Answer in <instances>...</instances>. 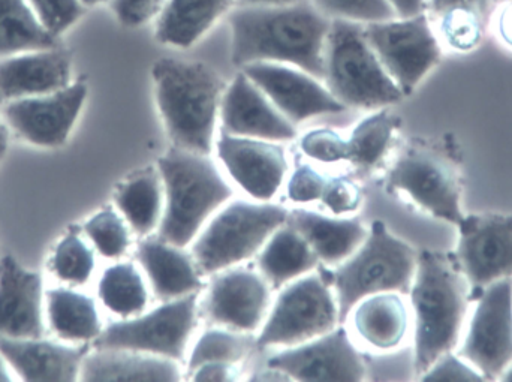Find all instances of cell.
<instances>
[{
    "label": "cell",
    "instance_id": "obj_44",
    "mask_svg": "<svg viewBox=\"0 0 512 382\" xmlns=\"http://www.w3.org/2000/svg\"><path fill=\"white\" fill-rule=\"evenodd\" d=\"M117 20L126 27L143 26L159 11L167 0H111Z\"/></svg>",
    "mask_w": 512,
    "mask_h": 382
},
{
    "label": "cell",
    "instance_id": "obj_18",
    "mask_svg": "<svg viewBox=\"0 0 512 382\" xmlns=\"http://www.w3.org/2000/svg\"><path fill=\"white\" fill-rule=\"evenodd\" d=\"M222 129L237 137L267 141H288L295 138V126L286 119L265 93L240 72L221 102Z\"/></svg>",
    "mask_w": 512,
    "mask_h": 382
},
{
    "label": "cell",
    "instance_id": "obj_20",
    "mask_svg": "<svg viewBox=\"0 0 512 382\" xmlns=\"http://www.w3.org/2000/svg\"><path fill=\"white\" fill-rule=\"evenodd\" d=\"M42 279L14 258L0 261V338L41 339Z\"/></svg>",
    "mask_w": 512,
    "mask_h": 382
},
{
    "label": "cell",
    "instance_id": "obj_14",
    "mask_svg": "<svg viewBox=\"0 0 512 382\" xmlns=\"http://www.w3.org/2000/svg\"><path fill=\"white\" fill-rule=\"evenodd\" d=\"M84 83L47 95L6 102L3 119L21 138L41 147L62 146L86 101Z\"/></svg>",
    "mask_w": 512,
    "mask_h": 382
},
{
    "label": "cell",
    "instance_id": "obj_7",
    "mask_svg": "<svg viewBox=\"0 0 512 382\" xmlns=\"http://www.w3.org/2000/svg\"><path fill=\"white\" fill-rule=\"evenodd\" d=\"M289 213L273 204L236 201L225 207L194 246L195 263L206 275L254 257L261 246L288 222Z\"/></svg>",
    "mask_w": 512,
    "mask_h": 382
},
{
    "label": "cell",
    "instance_id": "obj_17",
    "mask_svg": "<svg viewBox=\"0 0 512 382\" xmlns=\"http://www.w3.org/2000/svg\"><path fill=\"white\" fill-rule=\"evenodd\" d=\"M216 147L228 173L255 200H271L279 191L288 170L283 147L259 138L237 137L225 131H222Z\"/></svg>",
    "mask_w": 512,
    "mask_h": 382
},
{
    "label": "cell",
    "instance_id": "obj_13",
    "mask_svg": "<svg viewBox=\"0 0 512 382\" xmlns=\"http://www.w3.org/2000/svg\"><path fill=\"white\" fill-rule=\"evenodd\" d=\"M475 300L477 308L459 356L484 380H498L512 363V279L493 282Z\"/></svg>",
    "mask_w": 512,
    "mask_h": 382
},
{
    "label": "cell",
    "instance_id": "obj_37",
    "mask_svg": "<svg viewBox=\"0 0 512 382\" xmlns=\"http://www.w3.org/2000/svg\"><path fill=\"white\" fill-rule=\"evenodd\" d=\"M84 231L105 258H119L125 254L129 246L128 230L122 219L111 212L98 213L86 225Z\"/></svg>",
    "mask_w": 512,
    "mask_h": 382
},
{
    "label": "cell",
    "instance_id": "obj_29",
    "mask_svg": "<svg viewBox=\"0 0 512 382\" xmlns=\"http://www.w3.org/2000/svg\"><path fill=\"white\" fill-rule=\"evenodd\" d=\"M318 255L307 240L286 222L274 231L270 242L259 257V269L271 287H282L286 282L309 273L318 264Z\"/></svg>",
    "mask_w": 512,
    "mask_h": 382
},
{
    "label": "cell",
    "instance_id": "obj_10",
    "mask_svg": "<svg viewBox=\"0 0 512 382\" xmlns=\"http://www.w3.org/2000/svg\"><path fill=\"white\" fill-rule=\"evenodd\" d=\"M197 318V296L174 299L135 320L114 323L96 338L98 350H126L171 360L185 356Z\"/></svg>",
    "mask_w": 512,
    "mask_h": 382
},
{
    "label": "cell",
    "instance_id": "obj_36",
    "mask_svg": "<svg viewBox=\"0 0 512 382\" xmlns=\"http://www.w3.org/2000/svg\"><path fill=\"white\" fill-rule=\"evenodd\" d=\"M51 263L57 278L69 284L83 285L92 276L95 257L80 237L69 234L57 245Z\"/></svg>",
    "mask_w": 512,
    "mask_h": 382
},
{
    "label": "cell",
    "instance_id": "obj_25",
    "mask_svg": "<svg viewBox=\"0 0 512 382\" xmlns=\"http://www.w3.org/2000/svg\"><path fill=\"white\" fill-rule=\"evenodd\" d=\"M233 8L236 0H167L156 17V39L162 44L189 48Z\"/></svg>",
    "mask_w": 512,
    "mask_h": 382
},
{
    "label": "cell",
    "instance_id": "obj_1",
    "mask_svg": "<svg viewBox=\"0 0 512 382\" xmlns=\"http://www.w3.org/2000/svg\"><path fill=\"white\" fill-rule=\"evenodd\" d=\"M234 65L271 62L295 66L324 80V53L331 18L310 0L292 5L236 6L231 11Z\"/></svg>",
    "mask_w": 512,
    "mask_h": 382
},
{
    "label": "cell",
    "instance_id": "obj_5",
    "mask_svg": "<svg viewBox=\"0 0 512 382\" xmlns=\"http://www.w3.org/2000/svg\"><path fill=\"white\" fill-rule=\"evenodd\" d=\"M324 81L346 107H388L405 96L367 41L364 23L343 18L331 20L325 42Z\"/></svg>",
    "mask_w": 512,
    "mask_h": 382
},
{
    "label": "cell",
    "instance_id": "obj_43",
    "mask_svg": "<svg viewBox=\"0 0 512 382\" xmlns=\"http://www.w3.org/2000/svg\"><path fill=\"white\" fill-rule=\"evenodd\" d=\"M327 180L313 168H297L288 182V195L295 203H310L321 200Z\"/></svg>",
    "mask_w": 512,
    "mask_h": 382
},
{
    "label": "cell",
    "instance_id": "obj_46",
    "mask_svg": "<svg viewBox=\"0 0 512 382\" xmlns=\"http://www.w3.org/2000/svg\"><path fill=\"white\" fill-rule=\"evenodd\" d=\"M496 32L499 39L512 50V0L496 9Z\"/></svg>",
    "mask_w": 512,
    "mask_h": 382
},
{
    "label": "cell",
    "instance_id": "obj_8",
    "mask_svg": "<svg viewBox=\"0 0 512 382\" xmlns=\"http://www.w3.org/2000/svg\"><path fill=\"white\" fill-rule=\"evenodd\" d=\"M367 41L403 95L441 62L442 45L426 12L364 24Z\"/></svg>",
    "mask_w": 512,
    "mask_h": 382
},
{
    "label": "cell",
    "instance_id": "obj_15",
    "mask_svg": "<svg viewBox=\"0 0 512 382\" xmlns=\"http://www.w3.org/2000/svg\"><path fill=\"white\" fill-rule=\"evenodd\" d=\"M242 71L291 122L300 123L321 114L345 111L346 105L303 69L283 63L258 62L243 66Z\"/></svg>",
    "mask_w": 512,
    "mask_h": 382
},
{
    "label": "cell",
    "instance_id": "obj_38",
    "mask_svg": "<svg viewBox=\"0 0 512 382\" xmlns=\"http://www.w3.org/2000/svg\"><path fill=\"white\" fill-rule=\"evenodd\" d=\"M327 17L372 23L396 18L387 0H310Z\"/></svg>",
    "mask_w": 512,
    "mask_h": 382
},
{
    "label": "cell",
    "instance_id": "obj_32",
    "mask_svg": "<svg viewBox=\"0 0 512 382\" xmlns=\"http://www.w3.org/2000/svg\"><path fill=\"white\" fill-rule=\"evenodd\" d=\"M129 224L138 234L155 230L162 212V185L155 174H144L126 183L116 197Z\"/></svg>",
    "mask_w": 512,
    "mask_h": 382
},
{
    "label": "cell",
    "instance_id": "obj_49",
    "mask_svg": "<svg viewBox=\"0 0 512 382\" xmlns=\"http://www.w3.org/2000/svg\"><path fill=\"white\" fill-rule=\"evenodd\" d=\"M6 149H8V128L0 122V161L5 156Z\"/></svg>",
    "mask_w": 512,
    "mask_h": 382
},
{
    "label": "cell",
    "instance_id": "obj_30",
    "mask_svg": "<svg viewBox=\"0 0 512 382\" xmlns=\"http://www.w3.org/2000/svg\"><path fill=\"white\" fill-rule=\"evenodd\" d=\"M47 317L53 332L65 341H90L101 335L95 303L84 294L62 288L48 291Z\"/></svg>",
    "mask_w": 512,
    "mask_h": 382
},
{
    "label": "cell",
    "instance_id": "obj_39",
    "mask_svg": "<svg viewBox=\"0 0 512 382\" xmlns=\"http://www.w3.org/2000/svg\"><path fill=\"white\" fill-rule=\"evenodd\" d=\"M36 18L54 38L68 30L84 14L81 0H27Z\"/></svg>",
    "mask_w": 512,
    "mask_h": 382
},
{
    "label": "cell",
    "instance_id": "obj_42",
    "mask_svg": "<svg viewBox=\"0 0 512 382\" xmlns=\"http://www.w3.org/2000/svg\"><path fill=\"white\" fill-rule=\"evenodd\" d=\"M424 381L436 382H465V381H481V377L475 369L466 365L462 357L454 356L453 353H445L444 356L439 357L432 368L426 372L423 377Z\"/></svg>",
    "mask_w": 512,
    "mask_h": 382
},
{
    "label": "cell",
    "instance_id": "obj_12",
    "mask_svg": "<svg viewBox=\"0 0 512 382\" xmlns=\"http://www.w3.org/2000/svg\"><path fill=\"white\" fill-rule=\"evenodd\" d=\"M454 260L468 279L472 300L501 279H512V215H465Z\"/></svg>",
    "mask_w": 512,
    "mask_h": 382
},
{
    "label": "cell",
    "instance_id": "obj_6",
    "mask_svg": "<svg viewBox=\"0 0 512 382\" xmlns=\"http://www.w3.org/2000/svg\"><path fill=\"white\" fill-rule=\"evenodd\" d=\"M417 261L412 246L391 234L384 222H373L357 254L333 273L339 323L348 318L358 302L373 294H409Z\"/></svg>",
    "mask_w": 512,
    "mask_h": 382
},
{
    "label": "cell",
    "instance_id": "obj_24",
    "mask_svg": "<svg viewBox=\"0 0 512 382\" xmlns=\"http://www.w3.org/2000/svg\"><path fill=\"white\" fill-rule=\"evenodd\" d=\"M81 380L90 382H171L180 380L179 366L167 357L126 350H99L84 357Z\"/></svg>",
    "mask_w": 512,
    "mask_h": 382
},
{
    "label": "cell",
    "instance_id": "obj_48",
    "mask_svg": "<svg viewBox=\"0 0 512 382\" xmlns=\"http://www.w3.org/2000/svg\"><path fill=\"white\" fill-rule=\"evenodd\" d=\"M300 2L304 0H236V6H279Z\"/></svg>",
    "mask_w": 512,
    "mask_h": 382
},
{
    "label": "cell",
    "instance_id": "obj_26",
    "mask_svg": "<svg viewBox=\"0 0 512 382\" xmlns=\"http://www.w3.org/2000/svg\"><path fill=\"white\" fill-rule=\"evenodd\" d=\"M292 225L312 246L319 260L339 264L351 257L367 237L358 219H334L309 210H294L288 215Z\"/></svg>",
    "mask_w": 512,
    "mask_h": 382
},
{
    "label": "cell",
    "instance_id": "obj_21",
    "mask_svg": "<svg viewBox=\"0 0 512 382\" xmlns=\"http://www.w3.org/2000/svg\"><path fill=\"white\" fill-rule=\"evenodd\" d=\"M270 303L267 279L252 270L236 269L213 281L207 297L210 320L242 332H254Z\"/></svg>",
    "mask_w": 512,
    "mask_h": 382
},
{
    "label": "cell",
    "instance_id": "obj_11",
    "mask_svg": "<svg viewBox=\"0 0 512 382\" xmlns=\"http://www.w3.org/2000/svg\"><path fill=\"white\" fill-rule=\"evenodd\" d=\"M387 182L390 191L405 192L435 218L453 225L465 218L460 207L459 167L453 156L441 150H409L396 162Z\"/></svg>",
    "mask_w": 512,
    "mask_h": 382
},
{
    "label": "cell",
    "instance_id": "obj_4",
    "mask_svg": "<svg viewBox=\"0 0 512 382\" xmlns=\"http://www.w3.org/2000/svg\"><path fill=\"white\" fill-rule=\"evenodd\" d=\"M159 171L167 197L161 239L185 248L206 219L233 197V191L207 155L180 147L159 159Z\"/></svg>",
    "mask_w": 512,
    "mask_h": 382
},
{
    "label": "cell",
    "instance_id": "obj_2",
    "mask_svg": "<svg viewBox=\"0 0 512 382\" xmlns=\"http://www.w3.org/2000/svg\"><path fill=\"white\" fill-rule=\"evenodd\" d=\"M409 294L415 311V371L426 374L459 342L471 287L453 254L424 249Z\"/></svg>",
    "mask_w": 512,
    "mask_h": 382
},
{
    "label": "cell",
    "instance_id": "obj_52",
    "mask_svg": "<svg viewBox=\"0 0 512 382\" xmlns=\"http://www.w3.org/2000/svg\"><path fill=\"white\" fill-rule=\"evenodd\" d=\"M104 2H107V0H81V3H83L84 6H95Z\"/></svg>",
    "mask_w": 512,
    "mask_h": 382
},
{
    "label": "cell",
    "instance_id": "obj_9",
    "mask_svg": "<svg viewBox=\"0 0 512 382\" xmlns=\"http://www.w3.org/2000/svg\"><path fill=\"white\" fill-rule=\"evenodd\" d=\"M339 323V306L327 282L307 276L280 293L255 347L297 345L331 332Z\"/></svg>",
    "mask_w": 512,
    "mask_h": 382
},
{
    "label": "cell",
    "instance_id": "obj_50",
    "mask_svg": "<svg viewBox=\"0 0 512 382\" xmlns=\"http://www.w3.org/2000/svg\"><path fill=\"white\" fill-rule=\"evenodd\" d=\"M3 356L0 354V381H9L11 377L8 375V371L5 368V362H3Z\"/></svg>",
    "mask_w": 512,
    "mask_h": 382
},
{
    "label": "cell",
    "instance_id": "obj_28",
    "mask_svg": "<svg viewBox=\"0 0 512 382\" xmlns=\"http://www.w3.org/2000/svg\"><path fill=\"white\" fill-rule=\"evenodd\" d=\"M358 335L378 350L399 347L408 332V309L396 293L366 297L354 314Z\"/></svg>",
    "mask_w": 512,
    "mask_h": 382
},
{
    "label": "cell",
    "instance_id": "obj_27",
    "mask_svg": "<svg viewBox=\"0 0 512 382\" xmlns=\"http://www.w3.org/2000/svg\"><path fill=\"white\" fill-rule=\"evenodd\" d=\"M138 260L149 275L159 299H180L194 294L203 285L191 258L162 239L141 243Z\"/></svg>",
    "mask_w": 512,
    "mask_h": 382
},
{
    "label": "cell",
    "instance_id": "obj_40",
    "mask_svg": "<svg viewBox=\"0 0 512 382\" xmlns=\"http://www.w3.org/2000/svg\"><path fill=\"white\" fill-rule=\"evenodd\" d=\"M301 150L315 161H349V143L331 129H313L301 138Z\"/></svg>",
    "mask_w": 512,
    "mask_h": 382
},
{
    "label": "cell",
    "instance_id": "obj_19",
    "mask_svg": "<svg viewBox=\"0 0 512 382\" xmlns=\"http://www.w3.org/2000/svg\"><path fill=\"white\" fill-rule=\"evenodd\" d=\"M71 69V57L57 47L0 57V104L65 89Z\"/></svg>",
    "mask_w": 512,
    "mask_h": 382
},
{
    "label": "cell",
    "instance_id": "obj_51",
    "mask_svg": "<svg viewBox=\"0 0 512 382\" xmlns=\"http://www.w3.org/2000/svg\"><path fill=\"white\" fill-rule=\"evenodd\" d=\"M502 380L504 381H512V363L510 366H508L507 371L502 374Z\"/></svg>",
    "mask_w": 512,
    "mask_h": 382
},
{
    "label": "cell",
    "instance_id": "obj_31",
    "mask_svg": "<svg viewBox=\"0 0 512 382\" xmlns=\"http://www.w3.org/2000/svg\"><path fill=\"white\" fill-rule=\"evenodd\" d=\"M27 0H0V57L56 47Z\"/></svg>",
    "mask_w": 512,
    "mask_h": 382
},
{
    "label": "cell",
    "instance_id": "obj_35",
    "mask_svg": "<svg viewBox=\"0 0 512 382\" xmlns=\"http://www.w3.org/2000/svg\"><path fill=\"white\" fill-rule=\"evenodd\" d=\"M254 342L245 336L233 335L222 330H210L201 336L200 341L192 350L188 371L194 374L200 366L206 363L240 362L248 356Z\"/></svg>",
    "mask_w": 512,
    "mask_h": 382
},
{
    "label": "cell",
    "instance_id": "obj_22",
    "mask_svg": "<svg viewBox=\"0 0 512 382\" xmlns=\"http://www.w3.org/2000/svg\"><path fill=\"white\" fill-rule=\"evenodd\" d=\"M0 354L24 381H75L86 350L63 347L41 339L0 338Z\"/></svg>",
    "mask_w": 512,
    "mask_h": 382
},
{
    "label": "cell",
    "instance_id": "obj_45",
    "mask_svg": "<svg viewBox=\"0 0 512 382\" xmlns=\"http://www.w3.org/2000/svg\"><path fill=\"white\" fill-rule=\"evenodd\" d=\"M234 378L233 365L230 363H206L194 372L195 381H231Z\"/></svg>",
    "mask_w": 512,
    "mask_h": 382
},
{
    "label": "cell",
    "instance_id": "obj_23",
    "mask_svg": "<svg viewBox=\"0 0 512 382\" xmlns=\"http://www.w3.org/2000/svg\"><path fill=\"white\" fill-rule=\"evenodd\" d=\"M495 0H427L426 14L439 41L468 53L483 42Z\"/></svg>",
    "mask_w": 512,
    "mask_h": 382
},
{
    "label": "cell",
    "instance_id": "obj_41",
    "mask_svg": "<svg viewBox=\"0 0 512 382\" xmlns=\"http://www.w3.org/2000/svg\"><path fill=\"white\" fill-rule=\"evenodd\" d=\"M321 201L334 215H345L355 212L360 207L361 192L351 180L336 177L327 180Z\"/></svg>",
    "mask_w": 512,
    "mask_h": 382
},
{
    "label": "cell",
    "instance_id": "obj_3",
    "mask_svg": "<svg viewBox=\"0 0 512 382\" xmlns=\"http://www.w3.org/2000/svg\"><path fill=\"white\" fill-rule=\"evenodd\" d=\"M156 101L176 147L209 155L225 84L203 63L164 57L153 66Z\"/></svg>",
    "mask_w": 512,
    "mask_h": 382
},
{
    "label": "cell",
    "instance_id": "obj_34",
    "mask_svg": "<svg viewBox=\"0 0 512 382\" xmlns=\"http://www.w3.org/2000/svg\"><path fill=\"white\" fill-rule=\"evenodd\" d=\"M400 119L388 110L361 120L349 138V161L361 168H372L384 158L399 128Z\"/></svg>",
    "mask_w": 512,
    "mask_h": 382
},
{
    "label": "cell",
    "instance_id": "obj_47",
    "mask_svg": "<svg viewBox=\"0 0 512 382\" xmlns=\"http://www.w3.org/2000/svg\"><path fill=\"white\" fill-rule=\"evenodd\" d=\"M399 18L414 17L426 12L427 0H387Z\"/></svg>",
    "mask_w": 512,
    "mask_h": 382
},
{
    "label": "cell",
    "instance_id": "obj_16",
    "mask_svg": "<svg viewBox=\"0 0 512 382\" xmlns=\"http://www.w3.org/2000/svg\"><path fill=\"white\" fill-rule=\"evenodd\" d=\"M267 366L298 381L355 382L366 374L345 329L331 330L310 344L276 354Z\"/></svg>",
    "mask_w": 512,
    "mask_h": 382
},
{
    "label": "cell",
    "instance_id": "obj_33",
    "mask_svg": "<svg viewBox=\"0 0 512 382\" xmlns=\"http://www.w3.org/2000/svg\"><path fill=\"white\" fill-rule=\"evenodd\" d=\"M99 299L120 317L141 314L147 305L146 284L132 264H117L102 275Z\"/></svg>",
    "mask_w": 512,
    "mask_h": 382
}]
</instances>
